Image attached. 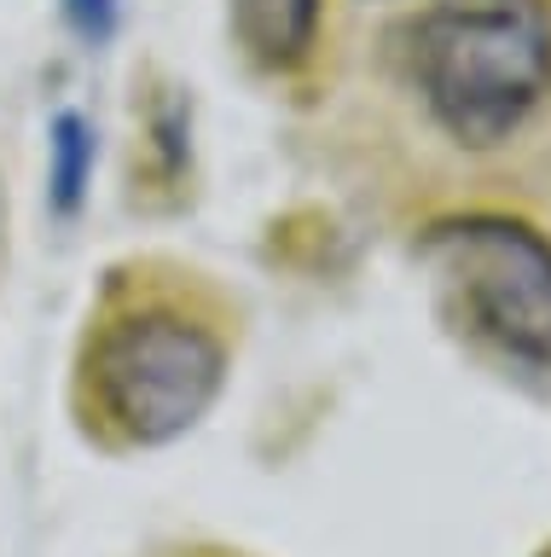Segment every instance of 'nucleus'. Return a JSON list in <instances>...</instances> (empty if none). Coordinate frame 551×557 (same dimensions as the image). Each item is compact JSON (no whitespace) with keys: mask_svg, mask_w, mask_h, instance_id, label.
<instances>
[{"mask_svg":"<svg viewBox=\"0 0 551 557\" xmlns=\"http://www.w3.org/2000/svg\"><path fill=\"white\" fill-rule=\"evenodd\" d=\"M82 174H88V122L59 116V203H76Z\"/></svg>","mask_w":551,"mask_h":557,"instance_id":"5","label":"nucleus"},{"mask_svg":"<svg viewBox=\"0 0 551 557\" xmlns=\"http://www.w3.org/2000/svg\"><path fill=\"white\" fill-rule=\"evenodd\" d=\"M424 261L436 268L464 320L505 355L551 372V244L505 215H453L424 233Z\"/></svg>","mask_w":551,"mask_h":557,"instance_id":"3","label":"nucleus"},{"mask_svg":"<svg viewBox=\"0 0 551 557\" xmlns=\"http://www.w3.org/2000/svg\"><path fill=\"white\" fill-rule=\"evenodd\" d=\"M233 29L255 64L290 70L320 35V0H233Z\"/></svg>","mask_w":551,"mask_h":557,"instance_id":"4","label":"nucleus"},{"mask_svg":"<svg viewBox=\"0 0 551 557\" xmlns=\"http://www.w3.org/2000/svg\"><path fill=\"white\" fill-rule=\"evenodd\" d=\"M406 59L429 122L464 151H493L551 94V0H429Z\"/></svg>","mask_w":551,"mask_h":557,"instance_id":"1","label":"nucleus"},{"mask_svg":"<svg viewBox=\"0 0 551 557\" xmlns=\"http://www.w3.org/2000/svg\"><path fill=\"white\" fill-rule=\"evenodd\" d=\"M227 372V343L210 313L186 308L175 290L123 296L88 343L93 407L128 442H168L192 430Z\"/></svg>","mask_w":551,"mask_h":557,"instance_id":"2","label":"nucleus"}]
</instances>
